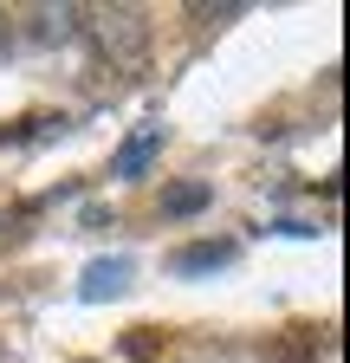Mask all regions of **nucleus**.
<instances>
[{"instance_id": "f257e3e1", "label": "nucleus", "mask_w": 350, "mask_h": 363, "mask_svg": "<svg viewBox=\"0 0 350 363\" xmlns=\"http://www.w3.org/2000/svg\"><path fill=\"white\" fill-rule=\"evenodd\" d=\"M84 26H91L98 39V52L111 65H143V45H149V20L137 7H91V13H78Z\"/></svg>"}, {"instance_id": "f03ea898", "label": "nucleus", "mask_w": 350, "mask_h": 363, "mask_svg": "<svg viewBox=\"0 0 350 363\" xmlns=\"http://www.w3.org/2000/svg\"><path fill=\"white\" fill-rule=\"evenodd\" d=\"M156 150H162V123L149 117V123H137V130L123 136V150L111 156V175H117V182H143L149 162H156Z\"/></svg>"}, {"instance_id": "7ed1b4c3", "label": "nucleus", "mask_w": 350, "mask_h": 363, "mask_svg": "<svg viewBox=\"0 0 350 363\" xmlns=\"http://www.w3.org/2000/svg\"><path fill=\"white\" fill-rule=\"evenodd\" d=\"M130 286V259H91V266H84V298H117Z\"/></svg>"}, {"instance_id": "20e7f679", "label": "nucleus", "mask_w": 350, "mask_h": 363, "mask_svg": "<svg viewBox=\"0 0 350 363\" xmlns=\"http://www.w3.org/2000/svg\"><path fill=\"white\" fill-rule=\"evenodd\" d=\"M33 39H72L78 33V7H33Z\"/></svg>"}, {"instance_id": "39448f33", "label": "nucleus", "mask_w": 350, "mask_h": 363, "mask_svg": "<svg viewBox=\"0 0 350 363\" xmlns=\"http://www.w3.org/2000/svg\"><path fill=\"white\" fill-rule=\"evenodd\" d=\"M234 247H188L182 259H175V272H208V266H227Z\"/></svg>"}, {"instance_id": "423d86ee", "label": "nucleus", "mask_w": 350, "mask_h": 363, "mask_svg": "<svg viewBox=\"0 0 350 363\" xmlns=\"http://www.w3.org/2000/svg\"><path fill=\"white\" fill-rule=\"evenodd\" d=\"M201 201H208V189H175V195H169L162 208H169V214H195Z\"/></svg>"}, {"instance_id": "0eeeda50", "label": "nucleus", "mask_w": 350, "mask_h": 363, "mask_svg": "<svg viewBox=\"0 0 350 363\" xmlns=\"http://www.w3.org/2000/svg\"><path fill=\"white\" fill-rule=\"evenodd\" d=\"M0 33H7V13H0Z\"/></svg>"}]
</instances>
